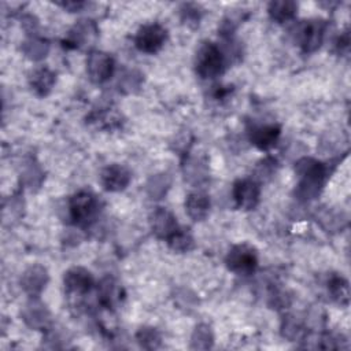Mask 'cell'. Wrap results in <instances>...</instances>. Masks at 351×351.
<instances>
[{
    "instance_id": "obj_1",
    "label": "cell",
    "mask_w": 351,
    "mask_h": 351,
    "mask_svg": "<svg viewBox=\"0 0 351 351\" xmlns=\"http://www.w3.org/2000/svg\"><path fill=\"white\" fill-rule=\"evenodd\" d=\"M296 174L300 178L296 188L298 197L310 200L319 193L328 176V167L313 158H303L296 165Z\"/></svg>"
},
{
    "instance_id": "obj_2",
    "label": "cell",
    "mask_w": 351,
    "mask_h": 351,
    "mask_svg": "<svg viewBox=\"0 0 351 351\" xmlns=\"http://www.w3.org/2000/svg\"><path fill=\"white\" fill-rule=\"evenodd\" d=\"M226 58L222 49L214 43H203L195 58V69L197 75L204 80L215 78L223 73Z\"/></svg>"
},
{
    "instance_id": "obj_3",
    "label": "cell",
    "mask_w": 351,
    "mask_h": 351,
    "mask_svg": "<svg viewBox=\"0 0 351 351\" xmlns=\"http://www.w3.org/2000/svg\"><path fill=\"white\" fill-rule=\"evenodd\" d=\"M69 213L73 222L78 226L90 225L99 213V200L89 191H80L71 196Z\"/></svg>"
},
{
    "instance_id": "obj_4",
    "label": "cell",
    "mask_w": 351,
    "mask_h": 351,
    "mask_svg": "<svg viewBox=\"0 0 351 351\" xmlns=\"http://www.w3.org/2000/svg\"><path fill=\"white\" fill-rule=\"evenodd\" d=\"M226 266L230 271L248 276L252 274L258 266V255L254 247L248 244H236L226 255Z\"/></svg>"
},
{
    "instance_id": "obj_5",
    "label": "cell",
    "mask_w": 351,
    "mask_h": 351,
    "mask_svg": "<svg viewBox=\"0 0 351 351\" xmlns=\"http://www.w3.org/2000/svg\"><path fill=\"white\" fill-rule=\"evenodd\" d=\"M325 27L326 23L321 19L303 21L300 25H298L295 40L303 52L311 53L321 47L325 36Z\"/></svg>"
},
{
    "instance_id": "obj_6",
    "label": "cell",
    "mask_w": 351,
    "mask_h": 351,
    "mask_svg": "<svg viewBox=\"0 0 351 351\" xmlns=\"http://www.w3.org/2000/svg\"><path fill=\"white\" fill-rule=\"evenodd\" d=\"M167 38L166 29L159 23H147L138 29L134 37L137 49L145 53L158 52Z\"/></svg>"
},
{
    "instance_id": "obj_7",
    "label": "cell",
    "mask_w": 351,
    "mask_h": 351,
    "mask_svg": "<svg viewBox=\"0 0 351 351\" xmlns=\"http://www.w3.org/2000/svg\"><path fill=\"white\" fill-rule=\"evenodd\" d=\"M63 282L67 295L71 298L86 296L95 285L92 274L84 267H71L67 270L64 273Z\"/></svg>"
},
{
    "instance_id": "obj_8",
    "label": "cell",
    "mask_w": 351,
    "mask_h": 351,
    "mask_svg": "<svg viewBox=\"0 0 351 351\" xmlns=\"http://www.w3.org/2000/svg\"><path fill=\"white\" fill-rule=\"evenodd\" d=\"M261 196V188L256 180L243 178L233 184V199L239 208L252 210L256 207Z\"/></svg>"
},
{
    "instance_id": "obj_9",
    "label": "cell",
    "mask_w": 351,
    "mask_h": 351,
    "mask_svg": "<svg viewBox=\"0 0 351 351\" xmlns=\"http://www.w3.org/2000/svg\"><path fill=\"white\" fill-rule=\"evenodd\" d=\"M114 59L101 51H92L86 60V71L90 81L101 84L107 81L114 73Z\"/></svg>"
},
{
    "instance_id": "obj_10",
    "label": "cell",
    "mask_w": 351,
    "mask_h": 351,
    "mask_svg": "<svg viewBox=\"0 0 351 351\" xmlns=\"http://www.w3.org/2000/svg\"><path fill=\"white\" fill-rule=\"evenodd\" d=\"M130 181L129 170L118 163L110 165L103 169L100 174V182L103 188L108 192H119L123 191Z\"/></svg>"
},
{
    "instance_id": "obj_11",
    "label": "cell",
    "mask_w": 351,
    "mask_h": 351,
    "mask_svg": "<svg viewBox=\"0 0 351 351\" xmlns=\"http://www.w3.org/2000/svg\"><path fill=\"white\" fill-rule=\"evenodd\" d=\"M281 129L278 125H255L248 130L250 141L259 149L266 151L276 145Z\"/></svg>"
},
{
    "instance_id": "obj_12",
    "label": "cell",
    "mask_w": 351,
    "mask_h": 351,
    "mask_svg": "<svg viewBox=\"0 0 351 351\" xmlns=\"http://www.w3.org/2000/svg\"><path fill=\"white\" fill-rule=\"evenodd\" d=\"M149 223H151L152 232L159 239H163V240H167L178 229V223L176 221V217L163 207H158L151 214Z\"/></svg>"
},
{
    "instance_id": "obj_13",
    "label": "cell",
    "mask_w": 351,
    "mask_h": 351,
    "mask_svg": "<svg viewBox=\"0 0 351 351\" xmlns=\"http://www.w3.org/2000/svg\"><path fill=\"white\" fill-rule=\"evenodd\" d=\"M97 29L92 21L82 19L70 30L67 38L64 40V45L71 48H80L88 45L96 37Z\"/></svg>"
},
{
    "instance_id": "obj_14",
    "label": "cell",
    "mask_w": 351,
    "mask_h": 351,
    "mask_svg": "<svg viewBox=\"0 0 351 351\" xmlns=\"http://www.w3.org/2000/svg\"><path fill=\"white\" fill-rule=\"evenodd\" d=\"M122 299V288L115 280L107 277L100 281L97 287V302L103 308L112 310Z\"/></svg>"
},
{
    "instance_id": "obj_15",
    "label": "cell",
    "mask_w": 351,
    "mask_h": 351,
    "mask_svg": "<svg viewBox=\"0 0 351 351\" xmlns=\"http://www.w3.org/2000/svg\"><path fill=\"white\" fill-rule=\"evenodd\" d=\"M48 281V274H47V270L43 267V266H32L29 267L22 280H21V284L23 287V289L32 295V296H36L38 295L44 288H45V284Z\"/></svg>"
},
{
    "instance_id": "obj_16",
    "label": "cell",
    "mask_w": 351,
    "mask_h": 351,
    "mask_svg": "<svg viewBox=\"0 0 351 351\" xmlns=\"http://www.w3.org/2000/svg\"><path fill=\"white\" fill-rule=\"evenodd\" d=\"M185 210L193 221H203L210 211V199L203 192L189 193L185 200Z\"/></svg>"
},
{
    "instance_id": "obj_17",
    "label": "cell",
    "mask_w": 351,
    "mask_h": 351,
    "mask_svg": "<svg viewBox=\"0 0 351 351\" xmlns=\"http://www.w3.org/2000/svg\"><path fill=\"white\" fill-rule=\"evenodd\" d=\"M298 11V4L292 0H276L270 1L267 12L270 18L277 23H284L295 18Z\"/></svg>"
},
{
    "instance_id": "obj_18",
    "label": "cell",
    "mask_w": 351,
    "mask_h": 351,
    "mask_svg": "<svg viewBox=\"0 0 351 351\" xmlns=\"http://www.w3.org/2000/svg\"><path fill=\"white\" fill-rule=\"evenodd\" d=\"M53 84H55V74L47 67L36 69L30 74V86L38 96L48 95Z\"/></svg>"
},
{
    "instance_id": "obj_19",
    "label": "cell",
    "mask_w": 351,
    "mask_h": 351,
    "mask_svg": "<svg viewBox=\"0 0 351 351\" xmlns=\"http://www.w3.org/2000/svg\"><path fill=\"white\" fill-rule=\"evenodd\" d=\"M328 291L330 298L340 304H347L350 299L348 282L341 276H330L328 281Z\"/></svg>"
},
{
    "instance_id": "obj_20",
    "label": "cell",
    "mask_w": 351,
    "mask_h": 351,
    "mask_svg": "<svg viewBox=\"0 0 351 351\" xmlns=\"http://www.w3.org/2000/svg\"><path fill=\"white\" fill-rule=\"evenodd\" d=\"M166 241L169 247L176 252H188L195 245L192 234L188 232V229L184 228H178Z\"/></svg>"
},
{
    "instance_id": "obj_21",
    "label": "cell",
    "mask_w": 351,
    "mask_h": 351,
    "mask_svg": "<svg viewBox=\"0 0 351 351\" xmlns=\"http://www.w3.org/2000/svg\"><path fill=\"white\" fill-rule=\"evenodd\" d=\"M136 337L144 348H156L160 341V336L154 328H140Z\"/></svg>"
},
{
    "instance_id": "obj_22",
    "label": "cell",
    "mask_w": 351,
    "mask_h": 351,
    "mask_svg": "<svg viewBox=\"0 0 351 351\" xmlns=\"http://www.w3.org/2000/svg\"><path fill=\"white\" fill-rule=\"evenodd\" d=\"M25 52L30 59H41L45 56L47 51H48V44L44 40L40 38H32L29 41L25 43Z\"/></svg>"
},
{
    "instance_id": "obj_23",
    "label": "cell",
    "mask_w": 351,
    "mask_h": 351,
    "mask_svg": "<svg viewBox=\"0 0 351 351\" xmlns=\"http://www.w3.org/2000/svg\"><path fill=\"white\" fill-rule=\"evenodd\" d=\"M181 18L185 23H199L202 16V10L197 4L193 3H185L180 8Z\"/></svg>"
},
{
    "instance_id": "obj_24",
    "label": "cell",
    "mask_w": 351,
    "mask_h": 351,
    "mask_svg": "<svg viewBox=\"0 0 351 351\" xmlns=\"http://www.w3.org/2000/svg\"><path fill=\"white\" fill-rule=\"evenodd\" d=\"M276 160H273L271 158H266L262 162H259L258 167H256V177L258 180H266L269 177L273 176V173L276 171Z\"/></svg>"
},
{
    "instance_id": "obj_25",
    "label": "cell",
    "mask_w": 351,
    "mask_h": 351,
    "mask_svg": "<svg viewBox=\"0 0 351 351\" xmlns=\"http://www.w3.org/2000/svg\"><path fill=\"white\" fill-rule=\"evenodd\" d=\"M58 5L67 10L69 12H74V11H80L85 5V3L84 1H58Z\"/></svg>"
}]
</instances>
